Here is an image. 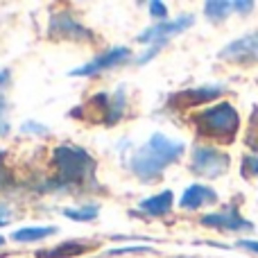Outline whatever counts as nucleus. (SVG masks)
<instances>
[{
    "mask_svg": "<svg viewBox=\"0 0 258 258\" xmlns=\"http://www.w3.org/2000/svg\"><path fill=\"white\" fill-rule=\"evenodd\" d=\"M233 9H238L240 14H247L254 9V3H249V0H240V3H233Z\"/></svg>",
    "mask_w": 258,
    "mask_h": 258,
    "instance_id": "5701e85b",
    "label": "nucleus"
},
{
    "mask_svg": "<svg viewBox=\"0 0 258 258\" xmlns=\"http://www.w3.org/2000/svg\"><path fill=\"white\" fill-rule=\"evenodd\" d=\"M258 174V156L247 154L242 159V177H256Z\"/></svg>",
    "mask_w": 258,
    "mask_h": 258,
    "instance_id": "a211bd4d",
    "label": "nucleus"
},
{
    "mask_svg": "<svg viewBox=\"0 0 258 258\" xmlns=\"http://www.w3.org/2000/svg\"><path fill=\"white\" fill-rule=\"evenodd\" d=\"M84 251H89V247L84 245V242H61V245L52 247V249H41L39 258H73V256H80L84 254Z\"/></svg>",
    "mask_w": 258,
    "mask_h": 258,
    "instance_id": "ddd939ff",
    "label": "nucleus"
},
{
    "mask_svg": "<svg viewBox=\"0 0 258 258\" xmlns=\"http://www.w3.org/2000/svg\"><path fill=\"white\" fill-rule=\"evenodd\" d=\"M129 57H132V50L125 48V45H118V48H111V50H107V52H102L100 57H95L93 61L71 71V75L73 77H93L102 71H109V68L122 66L125 61H129Z\"/></svg>",
    "mask_w": 258,
    "mask_h": 258,
    "instance_id": "39448f33",
    "label": "nucleus"
},
{
    "mask_svg": "<svg viewBox=\"0 0 258 258\" xmlns=\"http://www.w3.org/2000/svg\"><path fill=\"white\" fill-rule=\"evenodd\" d=\"M5 111H7V102H5V98L0 95V116H3Z\"/></svg>",
    "mask_w": 258,
    "mask_h": 258,
    "instance_id": "bb28decb",
    "label": "nucleus"
},
{
    "mask_svg": "<svg viewBox=\"0 0 258 258\" xmlns=\"http://www.w3.org/2000/svg\"><path fill=\"white\" fill-rule=\"evenodd\" d=\"M9 213H12V211H9L5 204H0V227H5V224L9 222Z\"/></svg>",
    "mask_w": 258,
    "mask_h": 258,
    "instance_id": "b1692460",
    "label": "nucleus"
},
{
    "mask_svg": "<svg viewBox=\"0 0 258 258\" xmlns=\"http://www.w3.org/2000/svg\"><path fill=\"white\" fill-rule=\"evenodd\" d=\"M233 9V3H227V0H213V3H206L204 5V14L209 21L218 23V21H224V18L231 14Z\"/></svg>",
    "mask_w": 258,
    "mask_h": 258,
    "instance_id": "2eb2a0df",
    "label": "nucleus"
},
{
    "mask_svg": "<svg viewBox=\"0 0 258 258\" xmlns=\"http://www.w3.org/2000/svg\"><path fill=\"white\" fill-rule=\"evenodd\" d=\"M218 57L224 59V61H236V63H256L258 61V30L231 41L227 48L220 50Z\"/></svg>",
    "mask_w": 258,
    "mask_h": 258,
    "instance_id": "423d86ee",
    "label": "nucleus"
},
{
    "mask_svg": "<svg viewBox=\"0 0 258 258\" xmlns=\"http://www.w3.org/2000/svg\"><path fill=\"white\" fill-rule=\"evenodd\" d=\"M50 34L63 36V39H71V41L91 39V32L86 30L82 23H77L71 14H54V16L50 18Z\"/></svg>",
    "mask_w": 258,
    "mask_h": 258,
    "instance_id": "1a4fd4ad",
    "label": "nucleus"
},
{
    "mask_svg": "<svg viewBox=\"0 0 258 258\" xmlns=\"http://www.w3.org/2000/svg\"><path fill=\"white\" fill-rule=\"evenodd\" d=\"M218 202V195H215L213 188L204 186V183H192L183 190L181 200H179V206L181 209H188V211H197L206 204H215Z\"/></svg>",
    "mask_w": 258,
    "mask_h": 258,
    "instance_id": "9d476101",
    "label": "nucleus"
},
{
    "mask_svg": "<svg viewBox=\"0 0 258 258\" xmlns=\"http://www.w3.org/2000/svg\"><path fill=\"white\" fill-rule=\"evenodd\" d=\"M224 93V86H200V89H188L183 93H179L174 100H179V104H188V107H195V104H204V102H213L215 98Z\"/></svg>",
    "mask_w": 258,
    "mask_h": 258,
    "instance_id": "9b49d317",
    "label": "nucleus"
},
{
    "mask_svg": "<svg viewBox=\"0 0 258 258\" xmlns=\"http://www.w3.org/2000/svg\"><path fill=\"white\" fill-rule=\"evenodd\" d=\"M9 132V125L5 120H0V136H3V134H7Z\"/></svg>",
    "mask_w": 258,
    "mask_h": 258,
    "instance_id": "a878e982",
    "label": "nucleus"
},
{
    "mask_svg": "<svg viewBox=\"0 0 258 258\" xmlns=\"http://www.w3.org/2000/svg\"><path fill=\"white\" fill-rule=\"evenodd\" d=\"M3 245H5V238H3V236H0V247H3Z\"/></svg>",
    "mask_w": 258,
    "mask_h": 258,
    "instance_id": "c756f323",
    "label": "nucleus"
},
{
    "mask_svg": "<svg viewBox=\"0 0 258 258\" xmlns=\"http://www.w3.org/2000/svg\"><path fill=\"white\" fill-rule=\"evenodd\" d=\"M9 84V71L5 68V71H0V86H7Z\"/></svg>",
    "mask_w": 258,
    "mask_h": 258,
    "instance_id": "393cba45",
    "label": "nucleus"
},
{
    "mask_svg": "<svg viewBox=\"0 0 258 258\" xmlns=\"http://www.w3.org/2000/svg\"><path fill=\"white\" fill-rule=\"evenodd\" d=\"M192 120H195V125L200 127L202 134L222 138V141H233L238 127H240V116L229 102L213 104V107L204 109L202 113H197Z\"/></svg>",
    "mask_w": 258,
    "mask_h": 258,
    "instance_id": "7ed1b4c3",
    "label": "nucleus"
},
{
    "mask_svg": "<svg viewBox=\"0 0 258 258\" xmlns=\"http://www.w3.org/2000/svg\"><path fill=\"white\" fill-rule=\"evenodd\" d=\"M192 23H195V16L183 14V16H179L177 21H165V23H159V25H154V27H147L143 34H138V41H141V43H168L170 36L188 30Z\"/></svg>",
    "mask_w": 258,
    "mask_h": 258,
    "instance_id": "0eeeda50",
    "label": "nucleus"
},
{
    "mask_svg": "<svg viewBox=\"0 0 258 258\" xmlns=\"http://www.w3.org/2000/svg\"><path fill=\"white\" fill-rule=\"evenodd\" d=\"M125 89H118L116 95H113V100L109 102V113H107V125H116L118 120H120L122 111H125Z\"/></svg>",
    "mask_w": 258,
    "mask_h": 258,
    "instance_id": "f3484780",
    "label": "nucleus"
},
{
    "mask_svg": "<svg viewBox=\"0 0 258 258\" xmlns=\"http://www.w3.org/2000/svg\"><path fill=\"white\" fill-rule=\"evenodd\" d=\"M186 145L181 141H170L163 134H152V138L132 156L129 168L143 181H152L156 179L170 163L179 161L183 154Z\"/></svg>",
    "mask_w": 258,
    "mask_h": 258,
    "instance_id": "f257e3e1",
    "label": "nucleus"
},
{
    "mask_svg": "<svg viewBox=\"0 0 258 258\" xmlns=\"http://www.w3.org/2000/svg\"><path fill=\"white\" fill-rule=\"evenodd\" d=\"M21 129H23L25 134H39V136H43V134H48V132H50L48 127H45V125H39L36 120H25Z\"/></svg>",
    "mask_w": 258,
    "mask_h": 258,
    "instance_id": "6ab92c4d",
    "label": "nucleus"
},
{
    "mask_svg": "<svg viewBox=\"0 0 258 258\" xmlns=\"http://www.w3.org/2000/svg\"><path fill=\"white\" fill-rule=\"evenodd\" d=\"M100 213L98 204H89V206H80V209H63V215L68 220H75V222H91L95 220Z\"/></svg>",
    "mask_w": 258,
    "mask_h": 258,
    "instance_id": "dca6fc26",
    "label": "nucleus"
},
{
    "mask_svg": "<svg viewBox=\"0 0 258 258\" xmlns=\"http://www.w3.org/2000/svg\"><path fill=\"white\" fill-rule=\"evenodd\" d=\"M52 163L57 170V186H80L93 179L95 161L86 150L75 145H57L52 152Z\"/></svg>",
    "mask_w": 258,
    "mask_h": 258,
    "instance_id": "f03ea898",
    "label": "nucleus"
},
{
    "mask_svg": "<svg viewBox=\"0 0 258 258\" xmlns=\"http://www.w3.org/2000/svg\"><path fill=\"white\" fill-rule=\"evenodd\" d=\"M202 224L211 229H220V231H251L254 224L245 220L236 209H224L220 213H209L202 218Z\"/></svg>",
    "mask_w": 258,
    "mask_h": 258,
    "instance_id": "6e6552de",
    "label": "nucleus"
},
{
    "mask_svg": "<svg viewBox=\"0 0 258 258\" xmlns=\"http://www.w3.org/2000/svg\"><path fill=\"white\" fill-rule=\"evenodd\" d=\"M254 122H256V125H258V111L254 113Z\"/></svg>",
    "mask_w": 258,
    "mask_h": 258,
    "instance_id": "c85d7f7f",
    "label": "nucleus"
},
{
    "mask_svg": "<svg viewBox=\"0 0 258 258\" xmlns=\"http://www.w3.org/2000/svg\"><path fill=\"white\" fill-rule=\"evenodd\" d=\"M150 14L154 18H165L168 16V7H165V3H150Z\"/></svg>",
    "mask_w": 258,
    "mask_h": 258,
    "instance_id": "aec40b11",
    "label": "nucleus"
},
{
    "mask_svg": "<svg viewBox=\"0 0 258 258\" xmlns=\"http://www.w3.org/2000/svg\"><path fill=\"white\" fill-rule=\"evenodd\" d=\"M163 45H165V43H152V48L147 50V52L143 54V57H138V66H143V63H147V61H150L152 57H154V54H159Z\"/></svg>",
    "mask_w": 258,
    "mask_h": 258,
    "instance_id": "412c9836",
    "label": "nucleus"
},
{
    "mask_svg": "<svg viewBox=\"0 0 258 258\" xmlns=\"http://www.w3.org/2000/svg\"><path fill=\"white\" fill-rule=\"evenodd\" d=\"M229 165H231V159H229V154H224V152L215 150V147H211V145L192 147L190 170L195 174H200V177H209V179L222 177L229 170Z\"/></svg>",
    "mask_w": 258,
    "mask_h": 258,
    "instance_id": "20e7f679",
    "label": "nucleus"
},
{
    "mask_svg": "<svg viewBox=\"0 0 258 258\" xmlns=\"http://www.w3.org/2000/svg\"><path fill=\"white\" fill-rule=\"evenodd\" d=\"M172 202H174L172 190H163V192H159V195L147 197L145 202H141L138 211H143V213H147V215H165L172 209Z\"/></svg>",
    "mask_w": 258,
    "mask_h": 258,
    "instance_id": "f8f14e48",
    "label": "nucleus"
},
{
    "mask_svg": "<svg viewBox=\"0 0 258 258\" xmlns=\"http://www.w3.org/2000/svg\"><path fill=\"white\" fill-rule=\"evenodd\" d=\"M3 159H5V150H0V163H3Z\"/></svg>",
    "mask_w": 258,
    "mask_h": 258,
    "instance_id": "cd10ccee",
    "label": "nucleus"
},
{
    "mask_svg": "<svg viewBox=\"0 0 258 258\" xmlns=\"http://www.w3.org/2000/svg\"><path fill=\"white\" fill-rule=\"evenodd\" d=\"M57 231H59L57 227H23L12 233V240L14 242H36L48 236H54Z\"/></svg>",
    "mask_w": 258,
    "mask_h": 258,
    "instance_id": "4468645a",
    "label": "nucleus"
},
{
    "mask_svg": "<svg viewBox=\"0 0 258 258\" xmlns=\"http://www.w3.org/2000/svg\"><path fill=\"white\" fill-rule=\"evenodd\" d=\"M236 247L251 251V254H258V240H238V242H236Z\"/></svg>",
    "mask_w": 258,
    "mask_h": 258,
    "instance_id": "4be33fe9",
    "label": "nucleus"
}]
</instances>
